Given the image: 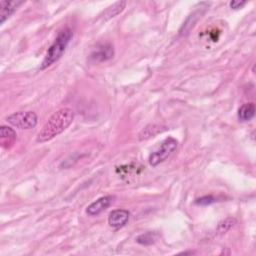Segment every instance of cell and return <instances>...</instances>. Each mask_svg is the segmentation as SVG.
<instances>
[{"mask_svg":"<svg viewBox=\"0 0 256 256\" xmlns=\"http://www.w3.org/2000/svg\"><path fill=\"white\" fill-rule=\"evenodd\" d=\"M178 145V142L173 137L166 138L160 147L150 154L149 156V164L151 166H157L158 164L162 163L165 160L176 150Z\"/></svg>","mask_w":256,"mask_h":256,"instance_id":"3957f363","label":"cell"},{"mask_svg":"<svg viewBox=\"0 0 256 256\" xmlns=\"http://www.w3.org/2000/svg\"><path fill=\"white\" fill-rule=\"evenodd\" d=\"M130 213L125 209H116L113 210L108 217L109 226L115 229H119L126 225V223L129 220Z\"/></svg>","mask_w":256,"mask_h":256,"instance_id":"8992f818","label":"cell"},{"mask_svg":"<svg viewBox=\"0 0 256 256\" xmlns=\"http://www.w3.org/2000/svg\"><path fill=\"white\" fill-rule=\"evenodd\" d=\"M37 115L33 111H19L9 115L6 121L16 128L20 129H31L37 124Z\"/></svg>","mask_w":256,"mask_h":256,"instance_id":"277c9868","label":"cell"},{"mask_svg":"<svg viewBox=\"0 0 256 256\" xmlns=\"http://www.w3.org/2000/svg\"><path fill=\"white\" fill-rule=\"evenodd\" d=\"M236 224V219L229 217L227 219H225L224 221L220 222L218 224V227H217V231L219 233H225L226 231H228L229 229H231L234 225Z\"/></svg>","mask_w":256,"mask_h":256,"instance_id":"9a60e30c","label":"cell"},{"mask_svg":"<svg viewBox=\"0 0 256 256\" xmlns=\"http://www.w3.org/2000/svg\"><path fill=\"white\" fill-rule=\"evenodd\" d=\"M125 6H126L125 1H118V2H115L114 4H112L111 6H109L103 13L104 20H108L110 18L115 17L116 15H118L124 10Z\"/></svg>","mask_w":256,"mask_h":256,"instance_id":"7c38bea8","label":"cell"},{"mask_svg":"<svg viewBox=\"0 0 256 256\" xmlns=\"http://www.w3.org/2000/svg\"><path fill=\"white\" fill-rule=\"evenodd\" d=\"M202 15V11L201 10H196L194 11L192 14H190L188 16V18L186 19V21L183 23L182 27L179 30V35L181 36H186L190 30L194 27L195 23L198 21V19L201 17Z\"/></svg>","mask_w":256,"mask_h":256,"instance_id":"30bf717a","label":"cell"},{"mask_svg":"<svg viewBox=\"0 0 256 256\" xmlns=\"http://www.w3.org/2000/svg\"><path fill=\"white\" fill-rule=\"evenodd\" d=\"M255 104L253 102L245 103L238 110V118L240 121H249L255 115Z\"/></svg>","mask_w":256,"mask_h":256,"instance_id":"8fae6325","label":"cell"},{"mask_svg":"<svg viewBox=\"0 0 256 256\" xmlns=\"http://www.w3.org/2000/svg\"><path fill=\"white\" fill-rule=\"evenodd\" d=\"M72 36H73L72 30L68 27L62 29L59 32V34L57 35L54 42L50 45L49 48H48L47 53L40 65L41 70L51 66L53 63H55L62 57V55L66 50V47L68 46Z\"/></svg>","mask_w":256,"mask_h":256,"instance_id":"7a4b0ae2","label":"cell"},{"mask_svg":"<svg viewBox=\"0 0 256 256\" xmlns=\"http://www.w3.org/2000/svg\"><path fill=\"white\" fill-rule=\"evenodd\" d=\"M22 3L23 1H15V0L13 1L1 0L0 1V23L3 24Z\"/></svg>","mask_w":256,"mask_h":256,"instance_id":"ba28073f","label":"cell"},{"mask_svg":"<svg viewBox=\"0 0 256 256\" xmlns=\"http://www.w3.org/2000/svg\"><path fill=\"white\" fill-rule=\"evenodd\" d=\"M162 126H159V125H148L146 126L144 129L139 133V139L143 140V139H147L149 137H153L156 134H158L159 132L162 131Z\"/></svg>","mask_w":256,"mask_h":256,"instance_id":"4fadbf2b","label":"cell"},{"mask_svg":"<svg viewBox=\"0 0 256 256\" xmlns=\"http://www.w3.org/2000/svg\"><path fill=\"white\" fill-rule=\"evenodd\" d=\"M16 139V132L8 126H1L0 128V143L3 148H10Z\"/></svg>","mask_w":256,"mask_h":256,"instance_id":"9c48e42d","label":"cell"},{"mask_svg":"<svg viewBox=\"0 0 256 256\" xmlns=\"http://www.w3.org/2000/svg\"><path fill=\"white\" fill-rule=\"evenodd\" d=\"M158 235L155 232H146V233H143L141 235H139L136 238V241L137 243L141 244V245H151L153 243H155V241L157 240Z\"/></svg>","mask_w":256,"mask_h":256,"instance_id":"5bb4252c","label":"cell"},{"mask_svg":"<svg viewBox=\"0 0 256 256\" xmlns=\"http://www.w3.org/2000/svg\"><path fill=\"white\" fill-rule=\"evenodd\" d=\"M113 201V197L112 196H103L98 198L92 202L86 209V213L90 216H95L100 214L102 211H104L106 208L110 206V204Z\"/></svg>","mask_w":256,"mask_h":256,"instance_id":"52a82bcc","label":"cell"},{"mask_svg":"<svg viewBox=\"0 0 256 256\" xmlns=\"http://www.w3.org/2000/svg\"><path fill=\"white\" fill-rule=\"evenodd\" d=\"M216 201H217V199H216L214 196H212V195H207V196H203V197L198 198V199L195 201V203H196L197 205L206 206V205H210V204H212V203H214V202H216Z\"/></svg>","mask_w":256,"mask_h":256,"instance_id":"2e32d148","label":"cell"},{"mask_svg":"<svg viewBox=\"0 0 256 256\" xmlns=\"http://www.w3.org/2000/svg\"><path fill=\"white\" fill-rule=\"evenodd\" d=\"M74 119V112L70 108H62L56 111L46 121L36 137L38 143H44L53 139L67 129Z\"/></svg>","mask_w":256,"mask_h":256,"instance_id":"6da1fadb","label":"cell"},{"mask_svg":"<svg viewBox=\"0 0 256 256\" xmlns=\"http://www.w3.org/2000/svg\"><path fill=\"white\" fill-rule=\"evenodd\" d=\"M114 55L113 46L110 43H100L96 46L91 55L90 59L94 62H103L111 59Z\"/></svg>","mask_w":256,"mask_h":256,"instance_id":"5b68a950","label":"cell"},{"mask_svg":"<svg viewBox=\"0 0 256 256\" xmlns=\"http://www.w3.org/2000/svg\"><path fill=\"white\" fill-rule=\"evenodd\" d=\"M246 4V1H241V0H232V1H230L229 5L232 9L236 10V9H240V8H242L244 5Z\"/></svg>","mask_w":256,"mask_h":256,"instance_id":"e0dca14e","label":"cell"}]
</instances>
